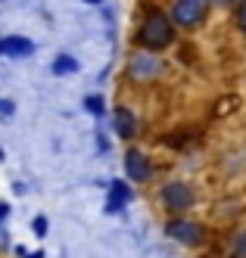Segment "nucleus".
<instances>
[{"instance_id": "nucleus-4", "label": "nucleus", "mask_w": 246, "mask_h": 258, "mask_svg": "<svg viewBox=\"0 0 246 258\" xmlns=\"http://www.w3.org/2000/svg\"><path fill=\"white\" fill-rule=\"evenodd\" d=\"M168 236L181 239V243H196L203 236V230L196 224H190V221H172V224H168Z\"/></svg>"}, {"instance_id": "nucleus-16", "label": "nucleus", "mask_w": 246, "mask_h": 258, "mask_svg": "<svg viewBox=\"0 0 246 258\" xmlns=\"http://www.w3.org/2000/svg\"><path fill=\"white\" fill-rule=\"evenodd\" d=\"M87 4H100V0H87Z\"/></svg>"}, {"instance_id": "nucleus-1", "label": "nucleus", "mask_w": 246, "mask_h": 258, "mask_svg": "<svg viewBox=\"0 0 246 258\" xmlns=\"http://www.w3.org/2000/svg\"><path fill=\"white\" fill-rule=\"evenodd\" d=\"M168 41H172V25H168L165 16H150V19L143 22L140 28V44L150 47V50H156V47H165Z\"/></svg>"}, {"instance_id": "nucleus-14", "label": "nucleus", "mask_w": 246, "mask_h": 258, "mask_svg": "<svg viewBox=\"0 0 246 258\" xmlns=\"http://www.w3.org/2000/svg\"><path fill=\"white\" fill-rule=\"evenodd\" d=\"M87 106L93 109V112H100V109H103V103H100V100H87Z\"/></svg>"}, {"instance_id": "nucleus-6", "label": "nucleus", "mask_w": 246, "mask_h": 258, "mask_svg": "<svg viewBox=\"0 0 246 258\" xmlns=\"http://www.w3.org/2000/svg\"><path fill=\"white\" fill-rule=\"evenodd\" d=\"M125 162H128V174L134 177V180H146V177H150V168H146V159H143V156H140L137 150H131Z\"/></svg>"}, {"instance_id": "nucleus-11", "label": "nucleus", "mask_w": 246, "mask_h": 258, "mask_svg": "<svg viewBox=\"0 0 246 258\" xmlns=\"http://www.w3.org/2000/svg\"><path fill=\"white\" fill-rule=\"evenodd\" d=\"M237 255L246 258V233H240V239H237Z\"/></svg>"}, {"instance_id": "nucleus-8", "label": "nucleus", "mask_w": 246, "mask_h": 258, "mask_svg": "<svg viewBox=\"0 0 246 258\" xmlns=\"http://www.w3.org/2000/svg\"><path fill=\"white\" fill-rule=\"evenodd\" d=\"M153 66H156L153 59H140V56H137V59H134V75H137V78H143V75H153V72H156Z\"/></svg>"}, {"instance_id": "nucleus-9", "label": "nucleus", "mask_w": 246, "mask_h": 258, "mask_svg": "<svg viewBox=\"0 0 246 258\" xmlns=\"http://www.w3.org/2000/svg\"><path fill=\"white\" fill-rule=\"evenodd\" d=\"M128 199V187L125 183H112V202H109V209H116L119 202H125Z\"/></svg>"}, {"instance_id": "nucleus-15", "label": "nucleus", "mask_w": 246, "mask_h": 258, "mask_svg": "<svg viewBox=\"0 0 246 258\" xmlns=\"http://www.w3.org/2000/svg\"><path fill=\"white\" fill-rule=\"evenodd\" d=\"M4 215H7V206H0V218H4Z\"/></svg>"}, {"instance_id": "nucleus-12", "label": "nucleus", "mask_w": 246, "mask_h": 258, "mask_svg": "<svg viewBox=\"0 0 246 258\" xmlns=\"http://www.w3.org/2000/svg\"><path fill=\"white\" fill-rule=\"evenodd\" d=\"M34 230H37V233H44V230H47V221H44V218H37V221H34Z\"/></svg>"}, {"instance_id": "nucleus-10", "label": "nucleus", "mask_w": 246, "mask_h": 258, "mask_svg": "<svg viewBox=\"0 0 246 258\" xmlns=\"http://www.w3.org/2000/svg\"><path fill=\"white\" fill-rule=\"evenodd\" d=\"M53 69H56V72H72V69H75V59H69V56H60Z\"/></svg>"}, {"instance_id": "nucleus-13", "label": "nucleus", "mask_w": 246, "mask_h": 258, "mask_svg": "<svg viewBox=\"0 0 246 258\" xmlns=\"http://www.w3.org/2000/svg\"><path fill=\"white\" fill-rule=\"evenodd\" d=\"M240 25H243V31H246V0L240 4Z\"/></svg>"}, {"instance_id": "nucleus-5", "label": "nucleus", "mask_w": 246, "mask_h": 258, "mask_svg": "<svg viewBox=\"0 0 246 258\" xmlns=\"http://www.w3.org/2000/svg\"><path fill=\"white\" fill-rule=\"evenodd\" d=\"M0 53H4V56H28L31 41H25V38H4L0 41Z\"/></svg>"}, {"instance_id": "nucleus-2", "label": "nucleus", "mask_w": 246, "mask_h": 258, "mask_svg": "<svg viewBox=\"0 0 246 258\" xmlns=\"http://www.w3.org/2000/svg\"><path fill=\"white\" fill-rule=\"evenodd\" d=\"M162 199H165V206L172 209V212H184V209L193 202V193L187 190L184 183H168L165 193H162Z\"/></svg>"}, {"instance_id": "nucleus-3", "label": "nucleus", "mask_w": 246, "mask_h": 258, "mask_svg": "<svg viewBox=\"0 0 246 258\" xmlns=\"http://www.w3.org/2000/svg\"><path fill=\"white\" fill-rule=\"evenodd\" d=\"M172 16H175L178 25H193L200 16H203V0H178L175 10H172Z\"/></svg>"}, {"instance_id": "nucleus-7", "label": "nucleus", "mask_w": 246, "mask_h": 258, "mask_svg": "<svg viewBox=\"0 0 246 258\" xmlns=\"http://www.w3.org/2000/svg\"><path fill=\"white\" fill-rule=\"evenodd\" d=\"M116 131L122 134V137H131L134 134V118H131V112H116Z\"/></svg>"}]
</instances>
